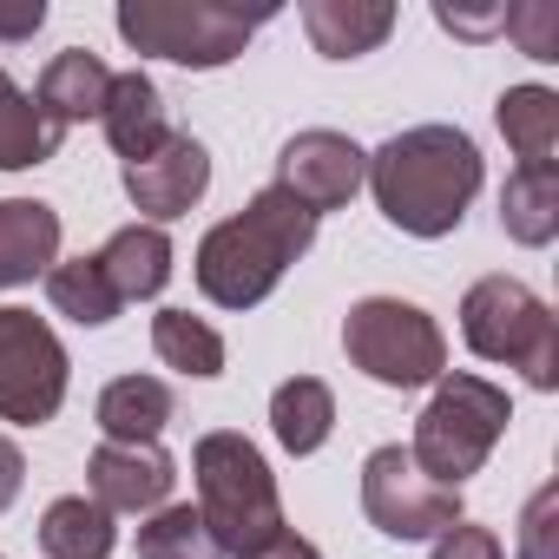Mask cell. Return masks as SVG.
Here are the masks:
<instances>
[{
  "instance_id": "cell-27",
  "label": "cell",
  "mask_w": 559,
  "mask_h": 559,
  "mask_svg": "<svg viewBox=\"0 0 559 559\" xmlns=\"http://www.w3.org/2000/svg\"><path fill=\"white\" fill-rule=\"evenodd\" d=\"M500 34H513L526 60H559V8H552V0H520V8H500Z\"/></svg>"
},
{
  "instance_id": "cell-25",
  "label": "cell",
  "mask_w": 559,
  "mask_h": 559,
  "mask_svg": "<svg viewBox=\"0 0 559 559\" xmlns=\"http://www.w3.org/2000/svg\"><path fill=\"white\" fill-rule=\"evenodd\" d=\"M152 349H158V362L178 369V376H198V382L224 376V336H217L204 317H191V310H158V317H152Z\"/></svg>"
},
{
  "instance_id": "cell-30",
  "label": "cell",
  "mask_w": 559,
  "mask_h": 559,
  "mask_svg": "<svg viewBox=\"0 0 559 559\" xmlns=\"http://www.w3.org/2000/svg\"><path fill=\"white\" fill-rule=\"evenodd\" d=\"M47 27V0H0V40H34Z\"/></svg>"
},
{
  "instance_id": "cell-11",
  "label": "cell",
  "mask_w": 559,
  "mask_h": 559,
  "mask_svg": "<svg viewBox=\"0 0 559 559\" xmlns=\"http://www.w3.org/2000/svg\"><path fill=\"white\" fill-rule=\"evenodd\" d=\"M171 454L158 441H99L86 454V487L106 513H158L171 500Z\"/></svg>"
},
{
  "instance_id": "cell-17",
  "label": "cell",
  "mask_w": 559,
  "mask_h": 559,
  "mask_svg": "<svg viewBox=\"0 0 559 559\" xmlns=\"http://www.w3.org/2000/svg\"><path fill=\"white\" fill-rule=\"evenodd\" d=\"M106 284L119 290V304H139V297H158L171 284V237L158 224H126L106 237V250H93Z\"/></svg>"
},
{
  "instance_id": "cell-4",
  "label": "cell",
  "mask_w": 559,
  "mask_h": 559,
  "mask_svg": "<svg viewBox=\"0 0 559 559\" xmlns=\"http://www.w3.org/2000/svg\"><path fill=\"white\" fill-rule=\"evenodd\" d=\"M270 14L276 8H237V0H126L112 21L132 53L211 73V67H230Z\"/></svg>"
},
{
  "instance_id": "cell-29",
  "label": "cell",
  "mask_w": 559,
  "mask_h": 559,
  "mask_svg": "<svg viewBox=\"0 0 559 559\" xmlns=\"http://www.w3.org/2000/svg\"><path fill=\"white\" fill-rule=\"evenodd\" d=\"M428 559H507V552H500V533H493V526L461 520V526H448V533L435 539V552H428Z\"/></svg>"
},
{
  "instance_id": "cell-3",
  "label": "cell",
  "mask_w": 559,
  "mask_h": 559,
  "mask_svg": "<svg viewBox=\"0 0 559 559\" xmlns=\"http://www.w3.org/2000/svg\"><path fill=\"white\" fill-rule=\"evenodd\" d=\"M191 474H198V520L211 526L217 552L250 559L257 546H270L276 533H284V493H276V474L243 435H230V428L204 435L191 448Z\"/></svg>"
},
{
  "instance_id": "cell-7",
  "label": "cell",
  "mask_w": 559,
  "mask_h": 559,
  "mask_svg": "<svg viewBox=\"0 0 559 559\" xmlns=\"http://www.w3.org/2000/svg\"><path fill=\"white\" fill-rule=\"evenodd\" d=\"M343 349L382 389H428V382L448 376L441 323L421 304H402V297H362L343 317Z\"/></svg>"
},
{
  "instance_id": "cell-2",
  "label": "cell",
  "mask_w": 559,
  "mask_h": 559,
  "mask_svg": "<svg viewBox=\"0 0 559 559\" xmlns=\"http://www.w3.org/2000/svg\"><path fill=\"white\" fill-rule=\"evenodd\" d=\"M310 243H317V211L297 204L284 185H263L237 217L204 230V243H198V290L217 310H257Z\"/></svg>"
},
{
  "instance_id": "cell-18",
  "label": "cell",
  "mask_w": 559,
  "mask_h": 559,
  "mask_svg": "<svg viewBox=\"0 0 559 559\" xmlns=\"http://www.w3.org/2000/svg\"><path fill=\"white\" fill-rule=\"evenodd\" d=\"M500 230L526 250H546L559 237V171L552 165H520L500 185Z\"/></svg>"
},
{
  "instance_id": "cell-31",
  "label": "cell",
  "mask_w": 559,
  "mask_h": 559,
  "mask_svg": "<svg viewBox=\"0 0 559 559\" xmlns=\"http://www.w3.org/2000/svg\"><path fill=\"white\" fill-rule=\"evenodd\" d=\"M21 480H27V461H21V448L0 435V513L14 507V493H21Z\"/></svg>"
},
{
  "instance_id": "cell-1",
  "label": "cell",
  "mask_w": 559,
  "mask_h": 559,
  "mask_svg": "<svg viewBox=\"0 0 559 559\" xmlns=\"http://www.w3.org/2000/svg\"><path fill=\"white\" fill-rule=\"evenodd\" d=\"M369 191L395 230L448 237L480 191V145L461 126H408L369 152Z\"/></svg>"
},
{
  "instance_id": "cell-5",
  "label": "cell",
  "mask_w": 559,
  "mask_h": 559,
  "mask_svg": "<svg viewBox=\"0 0 559 559\" xmlns=\"http://www.w3.org/2000/svg\"><path fill=\"white\" fill-rule=\"evenodd\" d=\"M461 336L480 362H507L526 376V389H559V323L520 276H480L461 297Z\"/></svg>"
},
{
  "instance_id": "cell-15",
  "label": "cell",
  "mask_w": 559,
  "mask_h": 559,
  "mask_svg": "<svg viewBox=\"0 0 559 559\" xmlns=\"http://www.w3.org/2000/svg\"><path fill=\"white\" fill-rule=\"evenodd\" d=\"M106 93H112V67L99 53H86V47H67V53L47 60V73L34 86V106L67 132L80 119H99L106 112Z\"/></svg>"
},
{
  "instance_id": "cell-28",
  "label": "cell",
  "mask_w": 559,
  "mask_h": 559,
  "mask_svg": "<svg viewBox=\"0 0 559 559\" xmlns=\"http://www.w3.org/2000/svg\"><path fill=\"white\" fill-rule=\"evenodd\" d=\"M520 559H559V487L552 480L520 513Z\"/></svg>"
},
{
  "instance_id": "cell-12",
  "label": "cell",
  "mask_w": 559,
  "mask_h": 559,
  "mask_svg": "<svg viewBox=\"0 0 559 559\" xmlns=\"http://www.w3.org/2000/svg\"><path fill=\"white\" fill-rule=\"evenodd\" d=\"M204 185H211V152L191 139V132H171L152 158H139V165H126V198H132V211H145V224H171V217H185L198 198H204Z\"/></svg>"
},
{
  "instance_id": "cell-22",
  "label": "cell",
  "mask_w": 559,
  "mask_h": 559,
  "mask_svg": "<svg viewBox=\"0 0 559 559\" xmlns=\"http://www.w3.org/2000/svg\"><path fill=\"white\" fill-rule=\"evenodd\" d=\"M507 145L520 152V165H552L559 152V93L552 86H507L493 106Z\"/></svg>"
},
{
  "instance_id": "cell-26",
  "label": "cell",
  "mask_w": 559,
  "mask_h": 559,
  "mask_svg": "<svg viewBox=\"0 0 559 559\" xmlns=\"http://www.w3.org/2000/svg\"><path fill=\"white\" fill-rule=\"evenodd\" d=\"M139 559H224L211 526L198 520V507H158L139 526Z\"/></svg>"
},
{
  "instance_id": "cell-8",
  "label": "cell",
  "mask_w": 559,
  "mask_h": 559,
  "mask_svg": "<svg viewBox=\"0 0 559 559\" xmlns=\"http://www.w3.org/2000/svg\"><path fill=\"white\" fill-rule=\"evenodd\" d=\"M67 349L53 336L47 317L34 310H0V421H14V428H40L60 415L67 402Z\"/></svg>"
},
{
  "instance_id": "cell-24",
  "label": "cell",
  "mask_w": 559,
  "mask_h": 559,
  "mask_svg": "<svg viewBox=\"0 0 559 559\" xmlns=\"http://www.w3.org/2000/svg\"><path fill=\"white\" fill-rule=\"evenodd\" d=\"M47 304H53L67 323H80V330H99V323H112V317L126 310L119 290L106 284L99 257H67V263H53V270H47Z\"/></svg>"
},
{
  "instance_id": "cell-21",
  "label": "cell",
  "mask_w": 559,
  "mask_h": 559,
  "mask_svg": "<svg viewBox=\"0 0 559 559\" xmlns=\"http://www.w3.org/2000/svg\"><path fill=\"white\" fill-rule=\"evenodd\" d=\"M270 428H276V441H284L290 454H317L330 441V428H336L330 382L323 376H290L284 389L270 395Z\"/></svg>"
},
{
  "instance_id": "cell-14",
  "label": "cell",
  "mask_w": 559,
  "mask_h": 559,
  "mask_svg": "<svg viewBox=\"0 0 559 559\" xmlns=\"http://www.w3.org/2000/svg\"><path fill=\"white\" fill-rule=\"evenodd\" d=\"M304 34L323 60H362L395 34L389 0H304Z\"/></svg>"
},
{
  "instance_id": "cell-19",
  "label": "cell",
  "mask_w": 559,
  "mask_h": 559,
  "mask_svg": "<svg viewBox=\"0 0 559 559\" xmlns=\"http://www.w3.org/2000/svg\"><path fill=\"white\" fill-rule=\"evenodd\" d=\"M171 415H178V402H171V382H158V376H119L99 389L106 441H158Z\"/></svg>"
},
{
  "instance_id": "cell-32",
  "label": "cell",
  "mask_w": 559,
  "mask_h": 559,
  "mask_svg": "<svg viewBox=\"0 0 559 559\" xmlns=\"http://www.w3.org/2000/svg\"><path fill=\"white\" fill-rule=\"evenodd\" d=\"M250 559H323V552H317V546H310L304 533H290V526H284V533L270 539V546H257Z\"/></svg>"
},
{
  "instance_id": "cell-13",
  "label": "cell",
  "mask_w": 559,
  "mask_h": 559,
  "mask_svg": "<svg viewBox=\"0 0 559 559\" xmlns=\"http://www.w3.org/2000/svg\"><path fill=\"white\" fill-rule=\"evenodd\" d=\"M60 263V211L40 198H0V290L34 284Z\"/></svg>"
},
{
  "instance_id": "cell-9",
  "label": "cell",
  "mask_w": 559,
  "mask_h": 559,
  "mask_svg": "<svg viewBox=\"0 0 559 559\" xmlns=\"http://www.w3.org/2000/svg\"><path fill=\"white\" fill-rule=\"evenodd\" d=\"M362 513L389 539H441L461 526V487L428 480L408 448H376L362 461Z\"/></svg>"
},
{
  "instance_id": "cell-23",
  "label": "cell",
  "mask_w": 559,
  "mask_h": 559,
  "mask_svg": "<svg viewBox=\"0 0 559 559\" xmlns=\"http://www.w3.org/2000/svg\"><path fill=\"white\" fill-rule=\"evenodd\" d=\"M112 546H119L112 513L99 500H86V493H67V500H53L40 513V552L47 559H106Z\"/></svg>"
},
{
  "instance_id": "cell-10",
  "label": "cell",
  "mask_w": 559,
  "mask_h": 559,
  "mask_svg": "<svg viewBox=\"0 0 559 559\" xmlns=\"http://www.w3.org/2000/svg\"><path fill=\"white\" fill-rule=\"evenodd\" d=\"M276 185H284L297 204H310L317 217L323 211H343L362 185H369V152L349 139V132H297L284 152H276Z\"/></svg>"
},
{
  "instance_id": "cell-16",
  "label": "cell",
  "mask_w": 559,
  "mask_h": 559,
  "mask_svg": "<svg viewBox=\"0 0 559 559\" xmlns=\"http://www.w3.org/2000/svg\"><path fill=\"white\" fill-rule=\"evenodd\" d=\"M99 126H106V139H112V152H119L126 165L152 158V152L171 139V126H165V93H158L145 73H112V93H106Z\"/></svg>"
},
{
  "instance_id": "cell-6",
  "label": "cell",
  "mask_w": 559,
  "mask_h": 559,
  "mask_svg": "<svg viewBox=\"0 0 559 559\" xmlns=\"http://www.w3.org/2000/svg\"><path fill=\"white\" fill-rule=\"evenodd\" d=\"M513 408H507V389H493L487 376H441L435 382V402L415 415V467L441 487H461L467 474L487 467L493 441L507 435Z\"/></svg>"
},
{
  "instance_id": "cell-20",
  "label": "cell",
  "mask_w": 559,
  "mask_h": 559,
  "mask_svg": "<svg viewBox=\"0 0 559 559\" xmlns=\"http://www.w3.org/2000/svg\"><path fill=\"white\" fill-rule=\"evenodd\" d=\"M60 126L34 106V93L14 86V73L0 67V171H27V165H47L60 152Z\"/></svg>"
}]
</instances>
